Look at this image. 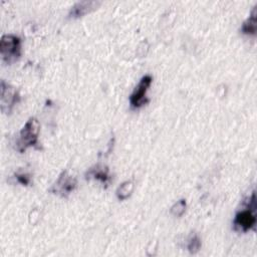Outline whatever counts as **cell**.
Segmentation results:
<instances>
[{
    "label": "cell",
    "mask_w": 257,
    "mask_h": 257,
    "mask_svg": "<svg viewBox=\"0 0 257 257\" xmlns=\"http://www.w3.org/2000/svg\"><path fill=\"white\" fill-rule=\"evenodd\" d=\"M152 82L153 76L151 74H146L140 79L139 83L130 95V104L132 108H141L149 102V98L147 97V91L151 86Z\"/></svg>",
    "instance_id": "277c9868"
},
{
    "label": "cell",
    "mask_w": 257,
    "mask_h": 257,
    "mask_svg": "<svg viewBox=\"0 0 257 257\" xmlns=\"http://www.w3.org/2000/svg\"><path fill=\"white\" fill-rule=\"evenodd\" d=\"M256 17H257V5L253 7L249 17L242 23L240 31L244 35L255 36L256 35Z\"/></svg>",
    "instance_id": "9c48e42d"
},
{
    "label": "cell",
    "mask_w": 257,
    "mask_h": 257,
    "mask_svg": "<svg viewBox=\"0 0 257 257\" xmlns=\"http://www.w3.org/2000/svg\"><path fill=\"white\" fill-rule=\"evenodd\" d=\"M85 179L90 180L94 179L103 184V186H107L111 181V176L109 174V170L106 166L101 164H96L89 168L85 173Z\"/></svg>",
    "instance_id": "52a82bcc"
},
{
    "label": "cell",
    "mask_w": 257,
    "mask_h": 257,
    "mask_svg": "<svg viewBox=\"0 0 257 257\" xmlns=\"http://www.w3.org/2000/svg\"><path fill=\"white\" fill-rule=\"evenodd\" d=\"M15 179L17 180V182L19 184H21L22 186H28L31 183V176L29 173L27 172H22V171H18L14 174Z\"/></svg>",
    "instance_id": "4fadbf2b"
},
{
    "label": "cell",
    "mask_w": 257,
    "mask_h": 257,
    "mask_svg": "<svg viewBox=\"0 0 257 257\" xmlns=\"http://www.w3.org/2000/svg\"><path fill=\"white\" fill-rule=\"evenodd\" d=\"M20 101L19 91L7 83L5 80H1V96H0V106L3 113H11L13 107Z\"/></svg>",
    "instance_id": "8992f818"
},
{
    "label": "cell",
    "mask_w": 257,
    "mask_h": 257,
    "mask_svg": "<svg viewBox=\"0 0 257 257\" xmlns=\"http://www.w3.org/2000/svg\"><path fill=\"white\" fill-rule=\"evenodd\" d=\"M201 239L199 237L198 234H192L189 239H188V243H187V249L191 254H196L200 251L201 248Z\"/></svg>",
    "instance_id": "8fae6325"
},
{
    "label": "cell",
    "mask_w": 257,
    "mask_h": 257,
    "mask_svg": "<svg viewBox=\"0 0 257 257\" xmlns=\"http://www.w3.org/2000/svg\"><path fill=\"white\" fill-rule=\"evenodd\" d=\"M186 208H187V202L185 199H180L179 201H177L170 209L171 214L174 217H181L183 216V214L186 212Z\"/></svg>",
    "instance_id": "7c38bea8"
},
{
    "label": "cell",
    "mask_w": 257,
    "mask_h": 257,
    "mask_svg": "<svg viewBox=\"0 0 257 257\" xmlns=\"http://www.w3.org/2000/svg\"><path fill=\"white\" fill-rule=\"evenodd\" d=\"M40 132V123L34 116L28 118L21 128L15 143V150L19 153H24L30 147L38 145V136Z\"/></svg>",
    "instance_id": "7a4b0ae2"
},
{
    "label": "cell",
    "mask_w": 257,
    "mask_h": 257,
    "mask_svg": "<svg viewBox=\"0 0 257 257\" xmlns=\"http://www.w3.org/2000/svg\"><path fill=\"white\" fill-rule=\"evenodd\" d=\"M0 53L6 64H11L21 56V39L14 34H4L0 40Z\"/></svg>",
    "instance_id": "3957f363"
},
{
    "label": "cell",
    "mask_w": 257,
    "mask_h": 257,
    "mask_svg": "<svg viewBox=\"0 0 257 257\" xmlns=\"http://www.w3.org/2000/svg\"><path fill=\"white\" fill-rule=\"evenodd\" d=\"M255 209H256V195H255V191H253L251 196L248 198L246 207L238 211L235 215L233 225L236 231L246 233L250 230H255V227H256Z\"/></svg>",
    "instance_id": "6da1fadb"
},
{
    "label": "cell",
    "mask_w": 257,
    "mask_h": 257,
    "mask_svg": "<svg viewBox=\"0 0 257 257\" xmlns=\"http://www.w3.org/2000/svg\"><path fill=\"white\" fill-rule=\"evenodd\" d=\"M77 187L76 179L67 171H62L57 180L52 184L49 192L61 198H67Z\"/></svg>",
    "instance_id": "5b68a950"
},
{
    "label": "cell",
    "mask_w": 257,
    "mask_h": 257,
    "mask_svg": "<svg viewBox=\"0 0 257 257\" xmlns=\"http://www.w3.org/2000/svg\"><path fill=\"white\" fill-rule=\"evenodd\" d=\"M134 188H135V184L132 180H127L123 183H121L118 188L116 189V197L119 201H124L126 200L133 193L134 191Z\"/></svg>",
    "instance_id": "30bf717a"
},
{
    "label": "cell",
    "mask_w": 257,
    "mask_h": 257,
    "mask_svg": "<svg viewBox=\"0 0 257 257\" xmlns=\"http://www.w3.org/2000/svg\"><path fill=\"white\" fill-rule=\"evenodd\" d=\"M101 4L100 1H78L69 10V18H79L95 10Z\"/></svg>",
    "instance_id": "ba28073f"
}]
</instances>
